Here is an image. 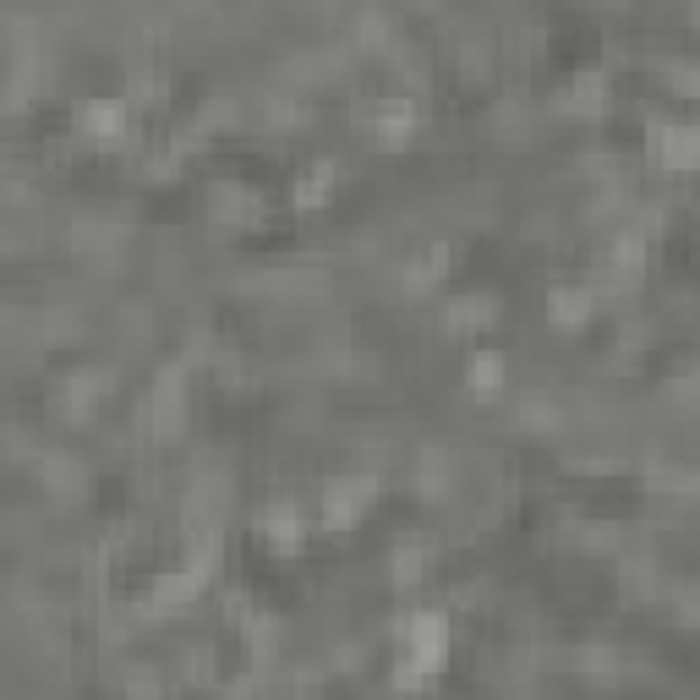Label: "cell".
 <instances>
[{
    "mask_svg": "<svg viewBox=\"0 0 700 700\" xmlns=\"http://www.w3.org/2000/svg\"><path fill=\"white\" fill-rule=\"evenodd\" d=\"M651 154L667 165V170H695L700 165V126H662L651 137Z\"/></svg>",
    "mask_w": 700,
    "mask_h": 700,
    "instance_id": "cell-3",
    "label": "cell"
},
{
    "mask_svg": "<svg viewBox=\"0 0 700 700\" xmlns=\"http://www.w3.org/2000/svg\"><path fill=\"white\" fill-rule=\"evenodd\" d=\"M406 121H411V105L406 99H384L378 105V126L384 132H406Z\"/></svg>",
    "mask_w": 700,
    "mask_h": 700,
    "instance_id": "cell-10",
    "label": "cell"
},
{
    "mask_svg": "<svg viewBox=\"0 0 700 700\" xmlns=\"http://www.w3.org/2000/svg\"><path fill=\"white\" fill-rule=\"evenodd\" d=\"M406 656L422 667V673H433V667H444V651H449V618L438 613V607H427V613H417L411 624H406Z\"/></svg>",
    "mask_w": 700,
    "mask_h": 700,
    "instance_id": "cell-1",
    "label": "cell"
},
{
    "mask_svg": "<svg viewBox=\"0 0 700 700\" xmlns=\"http://www.w3.org/2000/svg\"><path fill=\"white\" fill-rule=\"evenodd\" d=\"M498 378H504V362L493 357V350L471 357V384H476V389H498Z\"/></svg>",
    "mask_w": 700,
    "mask_h": 700,
    "instance_id": "cell-7",
    "label": "cell"
},
{
    "mask_svg": "<svg viewBox=\"0 0 700 700\" xmlns=\"http://www.w3.org/2000/svg\"><path fill=\"white\" fill-rule=\"evenodd\" d=\"M328 192V165H317V170H306L301 181H295V203H317Z\"/></svg>",
    "mask_w": 700,
    "mask_h": 700,
    "instance_id": "cell-8",
    "label": "cell"
},
{
    "mask_svg": "<svg viewBox=\"0 0 700 700\" xmlns=\"http://www.w3.org/2000/svg\"><path fill=\"white\" fill-rule=\"evenodd\" d=\"M263 536H274L279 547H295V536H301V515H295V504H268L263 509Z\"/></svg>",
    "mask_w": 700,
    "mask_h": 700,
    "instance_id": "cell-5",
    "label": "cell"
},
{
    "mask_svg": "<svg viewBox=\"0 0 700 700\" xmlns=\"http://www.w3.org/2000/svg\"><path fill=\"white\" fill-rule=\"evenodd\" d=\"M77 121H83L88 132H99V137H116V132L126 126V105H121V99H83V105H77Z\"/></svg>",
    "mask_w": 700,
    "mask_h": 700,
    "instance_id": "cell-4",
    "label": "cell"
},
{
    "mask_svg": "<svg viewBox=\"0 0 700 700\" xmlns=\"http://www.w3.org/2000/svg\"><path fill=\"white\" fill-rule=\"evenodd\" d=\"M547 301H553V317H558V323H580V317H586V290H564V285H558Z\"/></svg>",
    "mask_w": 700,
    "mask_h": 700,
    "instance_id": "cell-6",
    "label": "cell"
},
{
    "mask_svg": "<svg viewBox=\"0 0 700 700\" xmlns=\"http://www.w3.org/2000/svg\"><path fill=\"white\" fill-rule=\"evenodd\" d=\"M487 306H493L487 295H460V301H455V312H449V323H455V328H466V323L487 317Z\"/></svg>",
    "mask_w": 700,
    "mask_h": 700,
    "instance_id": "cell-9",
    "label": "cell"
},
{
    "mask_svg": "<svg viewBox=\"0 0 700 700\" xmlns=\"http://www.w3.org/2000/svg\"><path fill=\"white\" fill-rule=\"evenodd\" d=\"M373 498V482L367 476H339V482H323V520L328 526H350L362 515V504Z\"/></svg>",
    "mask_w": 700,
    "mask_h": 700,
    "instance_id": "cell-2",
    "label": "cell"
}]
</instances>
